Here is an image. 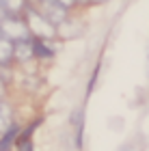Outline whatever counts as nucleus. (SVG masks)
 Instances as JSON below:
<instances>
[{"instance_id":"1","label":"nucleus","mask_w":149,"mask_h":151,"mask_svg":"<svg viewBox=\"0 0 149 151\" xmlns=\"http://www.w3.org/2000/svg\"><path fill=\"white\" fill-rule=\"evenodd\" d=\"M24 19H26V24H28L32 37H39V39H54V37L58 35L56 26H54L50 19L45 17L35 4H30V2H28V6H26Z\"/></svg>"},{"instance_id":"2","label":"nucleus","mask_w":149,"mask_h":151,"mask_svg":"<svg viewBox=\"0 0 149 151\" xmlns=\"http://www.w3.org/2000/svg\"><path fill=\"white\" fill-rule=\"evenodd\" d=\"M35 56V37L26 39H15V60L26 63L28 58Z\"/></svg>"},{"instance_id":"3","label":"nucleus","mask_w":149,"mask_h":151,"mask_svg":"<svg viewBox=\"0 0 149 151\" xmlns=\"http://www.w3.org/2000/svg\"><path fill=\"white\" fill-rule=\"evenodd\" d=\"M0 65H9L15 58V39H11L9 35L0 32Z\"/></svg>"},{"instance_id":"4","label":"nucleus","mask_w":149,"mask_h":151,"mask_svg":"<svg viewBox=\"0 0 149 151\" xmlns=\"http://www.w3.org/2000/svg\"><path fill=\"white\" fill-rule=\"evenodd\" d=\"M28 0H2V15H19L24 17Z\"/></svg>"},{"instance_id":"5","label":"nucleus","mask_w":149,"mask_h":151,"mask_svg":"<svg viewBox=\"0 0 149 151\" xmlns=\"http://www.w3.org/2000/svg\"><path fill=\"white\" fill-rule=\"evenodd\" d=\"M17 140H19L17 125H11L6 132H2V145H0V151H9L11 145H17Z\"/></svg>"},{"instance_id":"6","label":"nucleus","mask_w":149,"mask_h":151,"mask_svg":"<svg viewBox=\"0 0 149 151\" xmlns=\"http://www.w3.org/2000/svg\"><path fill=\"white\" fill-rule=\"evenodd\" d=\"M35 56H37V58H52V56H54V50L50 47L48 39L35 37Z\"/></svg>"},{"instance_id":"7","label":"nucleus","mask_w":149,"mask_h":151,"mask_svg":"<svg viewBox=\"0 0 149 151\" xmlns=\"http://www.w3.org/2000/svg\"><path fill=\"white\" fill-rule=\"evenodd\" d=\"M71 121H73V125H76V147L82 149V127H84V114H82V108L73 112Z\"/></svg>"},{"instance_id":"8","label":"nucleus","mask_w":149,"mask_h":151,"mask_svg":"<svg viewBox=\"0 0 149 151\" xmlns=\"http://www.w3.org/2000/svg\"><path fill=\"white\" fill-rule=\"evenodd\" d=\"M0 110H2V132H6V129L13 125L11 108H9V101H6V99H2V104H0Z\"/></svg>"},{"instance_id":"9","label":"nucleus","mask_w":149,"mask_h":151,"mask_svg":"<svg viewBox=\"0 0 149 151\" xmlns=\"http://www.w3.org/2000/svg\"><path fill=\"white\" fill-rule=\"evenodd\" d=\"M2 67V86L4 84H9L11 82V76H9V65H0Z\"/></svg>"},{"instance_id":"10","label":"nucleus","mask_w":149,"mask_h":151,"mask_svg":"<svg viewBox=\"0 0 149 151\" xmlns=\"http://www.w3.org/2000/svg\"><path fill=\"white\" fill-rule=\"evenodd\" d=\"M58 2L63 4V6H67V9H73V6H78L76 0H58Z\"/></svg>"},{"instance_id":"11","label":"nucleus","mask_w":149,"mask_h":151,"mask_svg":"<svg viewBox=\"0 0 149 151\" xmlns=\"http://www.w3.org/2000/svg\"><path fill=\"white\" fill-rule=\"evenodd\" d=\"M78 6H91V0H76Z\"/></svg>"},{"instance_id":"12","label":"nucleus","mask_w":149,"mask_h":151,"mask_svg":"<svg viewBox=\"0 0 149 151\" xmlns=\"http://www.w3.org/2000/svg\"><path fill=\"white\" fill-rule=\"evenodd\" d=\"M104 2H108V0H91V4H104Z\"/></svg>"}]
</instances>
